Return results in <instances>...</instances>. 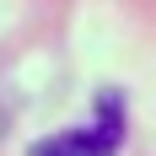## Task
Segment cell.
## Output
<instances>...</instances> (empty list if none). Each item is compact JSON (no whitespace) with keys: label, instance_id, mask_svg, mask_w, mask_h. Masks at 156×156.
Segmentation results:
<instances>
[{"label":"cell","instance_id":"cell-1","mask_svg":"<svg viewBox=\"0 0 156 156\" xmlns=\"http://www.w3.org/2000/svg\"><path fill=\"white\" fill-rule=\"evenodd\" d=\"M119 145H124V102H119V92H108L92 119H81L59 135H43L27 156H119Z\"/></svg>","mask_w":156,"mask_h":156}]
</instances>
